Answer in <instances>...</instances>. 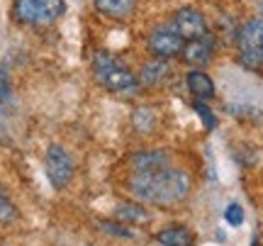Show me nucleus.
Here are the masks:
<instances>
[{
	"label": "nucleus",
	"instance_id": "obj_5",
	"mask_svg": "<svg viewBox=\"0 0 263 246\" xmlns=\"http://www.w3.org/2000/svg\"><path fill=\"white\" fill-rule=\"evenodd\" d=\"M44 171H47V178L51 183V188L64 190L76 176L73 156L61 144H49L47 154H44Z\"/></svg>",
	"mask_w": 263,
	"mask_h": 246
},
{
	"label": "nucleus",
	"instance_id": "obj_8",
	"mask_svg": "<svg viewBox=\"0 0 263 246\" xmlns=\"http://www.w3.org/2000/svg\"><path fill=\"white\" fill-rule=\"evenodd\" d=\"M215 37L207 32L205 37H197V39H188L185 44H183V49H180V59L188 64V66H207L210 61H212V56H215Z\"/></svg>",
	"mask_w": 263,
	"mask_h": 246
},
{
	"label": "nucleus",
	"instance_id": "obj_6",
	"mask_svg": "<svg viewBox=\"0 0 263 246\" xmlns=\"http://www.w3.org/2000/svg\"><path fill=\"white\" fill-rule=\"evenodd\" d=\"M183 44H185V39L176 32V27H173L171 22L154 27L149 32V39H146V47H149V51L156 59H163V61L180 56V49H183Z\"/></svg>",
	"mask_w": 263,
	"mask_h": 246
},
{
	"label": "nucleus",
	"instance_id": "obj_1",
	"mask_svg": "<svg viewBox=\"0 0 263 246\" xmlns=\"http://www.w3.org/2000/svg\"><path fill=\"white\" fill-rule=\"evenodd\" d=\"M190 176L180 168L161 171H134L129 178V193L139 200L141 205H154V207H168L178 205L190 195Z\"/></svg>",
	"mask_w": 263,
	"mask_h": 246
},
{
	"label": "nucleus",
	"instance_id": "obj_12",
	"mask_svg": "<svg viewBox=\"0 0 263 246\" xmlns=\"http://www.w3.org/2000/svg\"><path fill=\"white\" fill-rule=\"evenodd\" d=\"M156 241L161 246H193L195 244V234L183 224H171L156 232Z\"/></svg>",
	"mask_w": 263,
	"mask_h": 246
},
{
	"label": "nucleus",
	"instance_id": "obj_21",
	"mask_svg": "<svg viewBox=\"0 0 263 246\" xmlns=\"http://www.w3.org/2000/svg\"><path fill=\"white\" fill-rule=\"evenodd\" d=\"M251 246H258V241H256V239H254V244H251Z\"/></svg>",
	"mask_w": 263,
	"mask_h": 246
},
{
	"label": "nucleus",
	"instance_id": "obj_10",
	"mask_svg": "<svg viewBox=\"0 0 263 246\" xmlns=\"http://www.w3.org/2000/svg\"><path fill=\"white\" fill-rule=\"evenodd\" d=\"M93 5L110 20H129L137 10V0H93Z\"/></svg>",
	"mask_w": 263,
	"mask_h": 246
},
{
	"label": "nucleus",
	"instance_id": "obj_22",
	"mask_svg": "<svg viewBox=\"0 0 263 246\" xmlns=\"http://www.w3.org/2000/svg\"><path fill=\"white\" fill-rule=\"evenodd\" d=\"M0 246H3V244H0Z\"/></svg>",
	"mask_w": 263,
	"mask_h": 246
},
{
	"label": "nucleus",
	"instance_id": "obj_19",
	"mask_svg": "<svg viewBox=\"0 0 263 246\" xmlns=\"http://www.w3.org/2000/svg\"><path fill=\"white\" fill-rule=\"evenodd\" d=\"M224 222L227 224H232V227H241V224H244V210H241V205H236V202L227 205Z\"/></svg>",
	"mask_w": 263,
	"mask_h": 246
},
{
	"label": "nucleus",
	"instance_id": "obj_14",
	"mask_svg": "<svg viewBox=\"0 0 263 246\" xmlns=\"http://www.w3.org/2000/svg\"><path fill=\"white\" fill-rule=\"evenodd\" d=\"M115 217L120 219L122 224H144V222H149V212L144 210V205H134V202H122V205H117L115 210Z\"/></svg>",
	"mask_w": 263,
	"mask_h": 246
},
{
	"label": "nucleus",
	"instance_id": "obj_2",
	"mask_svg": "<svg viewBox=\"0 0 263 246\" xmlns=\"http://www.w3.org/2000/svg\"><path fill=\"white\" fill-rule=\"evenodd\" d=\"M93 76L98 85L117 95H137L141 90L139 76L132 71L122 59L110 51H95L93 56Z\"/></svg>",
	"mask_w": 263,
	"mask_h": 246
},
{
	"label": "nucleus",
	"instance_id": "obj_18",
	"mask_svg": "<svg viewBox=\"0 0 263 246\" xmlns=\"http://www.w3.org/2000/svg\"><path fill=\"white\" fill-rule=\"evenodd\" d=\"M12 103V81L5 66H0V105Z\"/></svg>",
	"mask_w": 263,
	"mask_h": 246
},
{
	"label": "nucleus",
	"instance_id": "obj_3",
	"mask_svg": "<svg viewBox=\"0 0 263 246\" xmlns=\"http://www.w3.org/2000/svg\"><path fill=\"white\" fill-rule=\"evenodd\" d=\"M66 15V0H15L10 17L22 27H49Z\"/></svg>",
	"mask_w": 263,
	"mask_h": 246
},
{
	"label": "nucleus",
	"instance_id": "obj_17",
	"mask_svg": "<svg viewBox=\"0 0 263 246\" xmlns=\"http://www.w3.org/2000/svg\"><path fill=\"white\" fill-rule=\"evenodd\" d=\"M193 107H195L197 117L202 120V124H205L207 129H215V127H217V117H215V112L210 110V105L202 103V100H193Z\"/></svg>",
	"mask_w": 263,
	"mask_h": 246
},
{
	"label": "nucleus",
	"instance_id": "obj_4",
	"mask_svg": "<svg viewBox=\"0 0 263 246\" xmlns=\"http://www.w3.org/2000/svg\"><path fill=\"white\" fill-rule=\"evenodd\" d=\"M236 61L246 68L263 71V17H254L236 29Z\"/></svg>",
	"mask_w": 263,
	"mask_h": 246
},
{
	"label": "nucleus",
	"instance_id": "obj_9",
	"mask_svg": "<svg viewBox=\"0 0 263 246\" xmlns=\"http://www.w3.org/2000/svg\"><path fill=\"white\" fill-rule=\"evenodd\" d=\"M185 85H188L190 95L195 98V100H202V103H210L212 98H215V81L207 76L205 71H190L188 76H185Z\"/></svg>",
	"mask_w": 263,
	"mask_h": 246
},
{
	"label": "nucleus",
	"instance_id": "obj_11",
	"mask_svg": "<svg viewBox=\"0 0 263 246\" xmlns=\"http://www.w3.org/2000/svg\"><path fill=\"white\" fill-rule=\"evenodd\" d=\"M137 76H139L141 85L156 88V85L166 83V81L171 78V66L163 61V59H154V61H149V64L141 66V73H137Z\"/></svg>",
	"mask_w": 263,
	"mask_h": 246
},
{
	"label": "nucleus",
	"instance_id": "obj_20",
	"mask_svg": "<svg viewBox=\"0 0 263 246\" xmlns=\"http://www.w3.org/2000/svg\"><path fill=\"white\" fill-rule=\"evenodd\" d=\"M100 227L107 232V234H115V237L122 239H132L134 234L129 232V224H112V222H100Z\"/></svg>",
	"mask_w": 263,
	"mask_h": 246
},
{
	"label": "nucleus",
	"instance_id": "obj_7",
	"mask_svg": "<svg viewBox=\"0 0 263 246\" xmlns=\"http://www.w3.org/2000/svg\"><path fill=\"white\" fill-rule=\"evenodd\" d=\"M171 25L176 27V32H178L185 42H188V39L205 37L207 32H210L205 15H202L200 10H195V8H180V10H176V15H173V20H171Z\"/></svg>",
	"mask_w": 263,
	"mask_h": 246
},
{
	"label": "nucleus",
	"instance_id": "obj_15",
	"mask_svg": "<svg viewBox=\"0 0 263 246\" xmlns=\"http://www.w3.org/2000/svg\"><path fill=\"white\" fill-rule=\"evenodd\" d=\"M20 219V207L0 185V224H15Z\"/></svg>",
	"mask_w": 263,
	"mask_h": 246
},
{
	"label": "nucleus",
	"instance_id": "obj_16",
	"mask_svg": "<svg viewBox=\"0 0 263 246\" xmlns=\"http://www.w3.org/2000/svg\"><path fill=\"white\" fill-rule=\"evenodd\" d=\"M132 124L139 134H151L154 127H156V112L149 110V107H139L137 112L132 115Z\"/></svg>",
	"mask_w": 263,
	"mask_h": 246
},
{
	"label": "nucleus",
	"instance_id": "obj_13",
	"mask_svg": "<svg viewBox=\"0 0 263 246\" xmlns=\"http://www.w3.org/2000/svg\"><path fill=\"white\" fill-rule=\"evenodd\" d=\"M132 166L134 171H161L171 166V159L159 149H144V152H137L132 156Z\"/></svg>",
	"mask_w": 263,
	"mask_h": 246
}]
</instances>
